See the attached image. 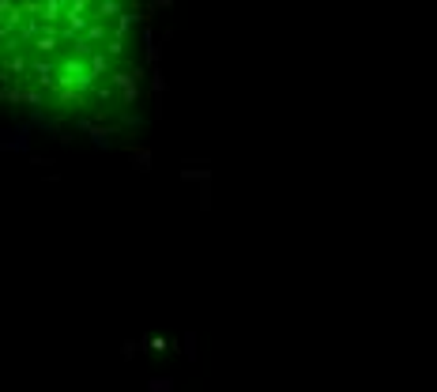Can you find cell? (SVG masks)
<instances>
[{
    "label": "cell",
    "mask_w": 437,
    "mask_h": 392,
    "mask_svg": "<svg viewBox=\"0 0 437 392\" xmlns=\"http://www.w3.org/2000/svg\"><path fill=\"white\" fill-rule=\"evenodd\" d=\"M136 68V0H0V98L57 121L106 113Z\"/></svg>",
    "instance_id": "6da1fadb"
}]
</instances>
